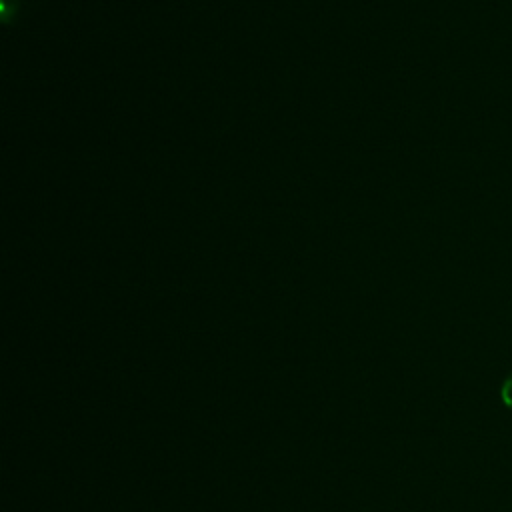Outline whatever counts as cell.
Segmentation results:
<instances>
[{
  "instance_id": "cell-1",
  "label": "cell",
  "mask_w": 512,
  "mask_h": 512,
  "mask_svg": "<svg viewBox=\"0 0 512 512\" xmlns=\"http://www.w3.org/2000/svg\"><path fill=\"white\" fill-rule=\"evenodd\" d=\"M500 396H502V402L512 408V372L504 378L502 382V390H500Z\"/></svg>"
}]
</instances>
